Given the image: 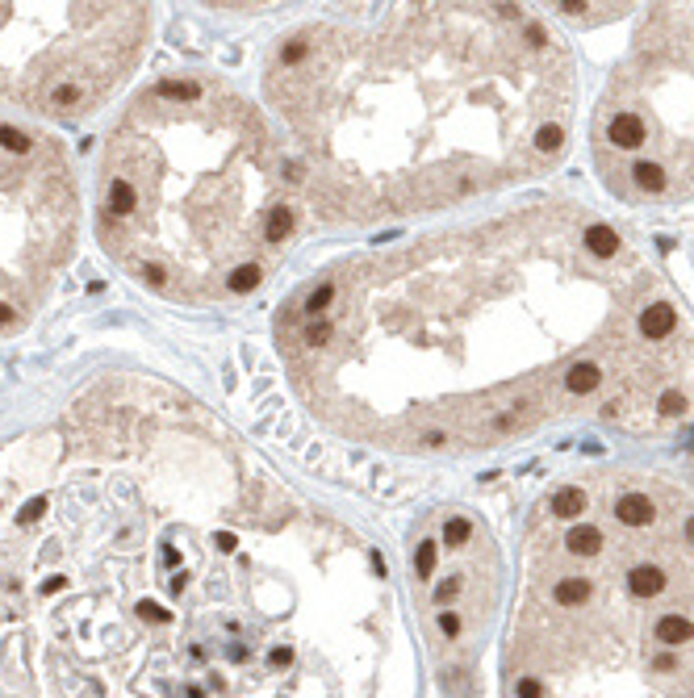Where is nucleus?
Instances as JSON below:
<instances>
[{"label":"nucleus","instance_id":"obj_2","mask_svg":"<svg viewBox=\"0 0 694 698\" xmlns=\"http://www.w3.org/2000/svg\"><path fill=\"white\" fill-rule=\"evenodd\" d=\"M264 96L306 209L326 226H385L553 172L577 76L527 4H389L280 34Z\"/></svg>","mask_w":694,"mask_h":698},{"label":"nucleus","instance_id":"obj_7","mask_svg":"<svg viewBox=\"0 0 694 698\" xmlns=\"http://www.w3.org/2000/svg\"><path fill=\"white\" fill-rule=\"evenodd\" d=\"M80 197L59 139L0 117V330L25 322L71 260Z\"/></svg>","mask_w":694,"mask_h":698},{"label":"nucleus","instance_id":"obj_4","mask_svg":"<svg viewBox=\"0 0 694 698\" xmlns=\"http://www.w3.org/2000/svg\"><path fill=\"white\" fill-rule=\"evenodd\" d=\"M590 598L553 606L531 590L510 632V698H694V640L661 644L648 598L590 573Z\"/></svg>","mask_w":694,"mask_h":698},{"label":"nucleus","instance_id":"obj_8","mask_svg":"<svg viewBox=\"0 0 694 698\" xmlns=\"http://www.w3.org/2000/svg\"><path fill=\"white\" fill-rule=\"evenodd\" d=\"M586 506H590V494L582 489V485H565V489H556L553 494V502H548V511L556 514V518H582L586 514Z\"/></svg>","mask_w":694,"mask_h":698},{"label":"nucleus","instance_id":"obj_1","mask_svg":"<svg viewBox=\"0 0 694 698\" xmlns=\"http://www.w3.org/2000/svg\"><path fill=\"white\" fill-rule=\"evenodd\" d=\"M661 277L577 201L406 238L330 264L277 343L301 406L330 435L402 456L477 452L569 410L582 360L623 376L636 410L682 393L690 343H652Z\"/></svg>","mask_w":694,"mask_h":698},{"label":"nucleus","instance_id":"obj_3","mask_svg":"<svg viewBox=\"0 0 694 698\" xmlns=\"http://www.w3.org/2000/svg\"><path fill=\"white\" fill-rule=\"evenodd\" d=\"M301 209L293 151L264 109L222 80L163 76L109 134L96 234L142 289L205 306L255 293Z\"/></svg>","mask_w":694,"mask_h":698},{"label":"nucleus","instance_id":"obj_6","mask_svg":"<svg viewBox=\"0 0 694 698\" xmlns=\"http://www.w3.org/2000/svg\"><path fill=\"white\" fill-rule=\"evenodd\" d=\"M151 4H0V105L80 122L139 67Z\"/></svg>","mask_w":694,"mask_h":698},{"label":"nucleus","instance_id":"obj_9","mask_svg":"<svg viewBox=\"0 0 694 698\" xmlns=\"http://www.w3.org/2000/svg\"><path fill=\"white\" fill-rule=\"evenodd\" d=\"M142 615H146V619H155V623H168V610H163V606H155V603H142Z\"/></svg>","mask_w":694,"mask_h":698},{"label":"nucleus","instance_id":"obj_5","mask_svg":"<svg viewBox=\"0 0 694 698\" xmlns=\"http://www.w3.org/2000/svg\"><path fill=\"white\" fill-rule=\"evenodd\" d=\"M594 159L619 197H694V4H652L598 100Z\"/></svg>","mask_w":694,"mask_h":698}]
</instances>
